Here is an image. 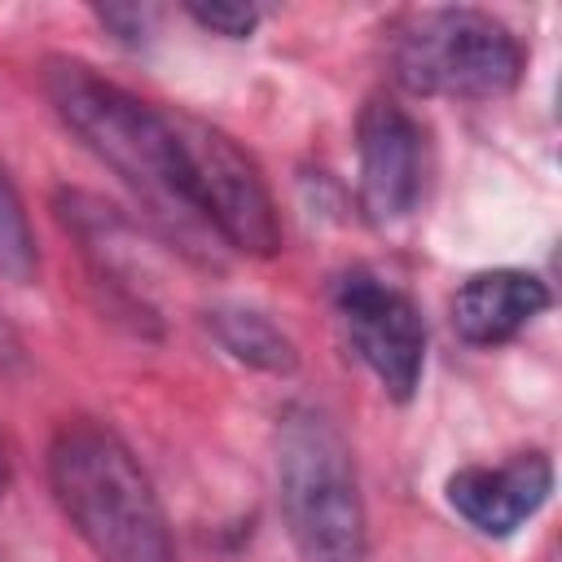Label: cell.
I'll return each instance as SVG.
<instances>
[{
    "label": "cell",
    "instance_id": "8",
    "mask_svg": "<svg viewBox=\"0 0 562 562\" xmlns=\"http://www.w3.org/2000/svg\"><path fill=\"white\" fill-rule=\"evenodd\" d=\"M448 505L483 536H514L553 492L544 452H518L505 465H465L443 483Z\"/></svg>",
    "mask_w": 562,
    "mask_h": 562
},
{
    "label": "cell",
    "instance_id": "15",
    "mask_svg": "<svg viewBox=\"0 0 562 562\" xmlns=\"http://www.w3.org/2000/svg\"><path fill=\"white\" fill-rule=\"evenodd\" d=\"M9 487V452H4V439H0V496Z\"/></svg>",
    "mask_w": 562,
    "mask_h": 562
},
{
    "label": "cell",
    "instance_id": "1",
    "mask_svg": "<svg viewBox=\"0 0 562 562\" xmlns=\"http://www.w3.org/2000/svg\"><path fill=\"white\" fill-rule=\"evenodd\" d=\"M48 487L101 562H171V527L136 452L101 422H66L48 443Z\"/></svg>",
    "mask_w": 562,
    "mask_h": 562
},
{
    "label": "cell",
    "instance_id": "6",
    "mask_svg": "<svg viewBox=\"0 0 562 562\" xmlns=\"http://www.w3.org/2000/svg\"><path fill=\"white\" fill-rule=\"evenodd\" d=\"M338 325L391 400H408L426 369V321L417 303L391 281L356 268L334 281Z\"/></svg>",
    "mask_w": 562,
    "mask_h": 562
},
{
    "label": "cell",
    "instance_id": "14",
    "mask_svg": "<svg viewBox=\"0 0 562 562\" xmlns=\"http://www.w3.org/2000/svg\"><path fill=\"white\" fill-rule=\"evenodd\" d=\"M22 360H26V347H22L18 329H13V325L4 321V312H0V373L22 369Z\"/></svg>",
    "mask_w": 562,
    "mask_h": 562
},
{
    "label": "cell",
    "instance_id": "10",
    "mask_svg": "<svg viewBox=\"0 0 562 562\" xmlns=\"http://www.w3.org/2000/svg\"><path fill=\"white\" fill-rule=\"evenodd\" d=\"M206 329L211 338L246 369H259V373H294L299 369V351L290 342L285 329H277L263 312L255 307H241V303H220L206 312Z\"/></svg>",
    "mask_w": 562,
    "mask_h": 562
},
{
    "label": "cell",
    "instance_id": "5",
    "mask_svg": "<svg viewBox=\"0 0 562 562\" xmlns=\"http://www.w3.org/2000/svg\"><path fill=\"white\" fill-rule=\"evenodd\" d=\"M522 75V48L505 22L479 9H430L395 40V79L422 97H505Z\"/></svg>",
    "mask_w": 562,
    "mask_h": 562
},
{
    "label": "cell",
    "instance_id": "4",
    "mask_svg": "<svg viewBox=\"0 0 562 562\" xmlns=\"http://www.w3.org/2000/svg\"><path fill=\"white\" fill-rule=\"evenodd\" d=\"M171 127L180 145V184L189 215L241 255L255 259L277 255L281 220L250 154L220 127L202 123L198 114L171 110Z\"/></svg>",
    "mask_w": 562,
    "mask_h": 562
},
{
    "label": "cell",
    "instance_id": "3",
    "mask_svg": "<svg viewBox=\"0 0 562 562\" xmlns=\"http://www.w3.org/2000/svg\"><path fill=\"white\" fill-rule=\"evenodd\" d=\"M277 496L299 562H369L356 457L316 404H290L277 422Z\"/></svg>",
    "mask_w": 562,
    "mask_h": 562
},
{
    "label": "cell",
    "instance_id": "9",
    "mask_svg": "<svg viewBox=\"0 0 562 562\" xmlns=\"http://www.w3.org/2000/svg\"><path fill=\"white\" fill-rule=\"evenodd\" d=\"M549 307V285L522 268H492L474 272L452 294V329L470 347L509 342Z\"/></svg>",
    "mask_w": 562,
    "mask_h": 562
},
{
    "label": "cell",
    "instance_id": "11",
    "mask_svg": "<svg viewBox=\"0 0 562 562\" xmlns=\"http://www.w3.org/2000/svg\"><path fill=\"white\" fill-rule=\"evenodd\" d=\"M40 272V250H35V233L26 224L22 198L13 193V184L0 176V277L4 281H31Z\"/></svg>",
    "mask_w": 562,
    "mask_h": 562
},
{
    "label": "cell",
    "instance_id": "13",
    "mask_svg": "<svg viewBox=\"0 0 562 562\" xmlns=\"http://www.w3.org/2000/svg\"><path fill=\"white\" fill-rule=\"evenodd\" d=\"M149 9H140V4H105V9H97V22L105 26V31H114L123 44H140L145 35H149Z\"/></svg>",
    "mask_w": 562,
    "mask_h": 562
},
{
    "label": "cell",
    "instance_id": "7",
    "mask_svg": "<svg viewBox=\"0 0 562 562\" xmlns=\"http://www.w3.org/2000/svg\"><path fill=\"white\" fill-rule=\"evenodd\" d=\"M356 158H360V211L369 224H395L413 215L426 180V145L417 119L391 101H364L356 119Z\"/></svg>",
    "mask_w": 562,
    "mask_h": 562
},
{
    "label": "cell",
    "instance_id": "2",
    "mask_svg": "<svg viewBox=\"0 0 562 562\" xmlns=\"http://www.w3.org/2000/svg\"><path fill=\"white\" fill-rule=\"evenodd\" d=\"M44 92L57 119L92 149L119 180H127L149 206L167 220H189L184 184H180V145L171 127V110H158L127 88L97 75L88 61L48 57L44 61Z\"/></svg>",
    "mask_w": 562,
    "mask_h": 562
},
{
    "label": "cell",
    "instance_id": "12",
    "mask_svg": "<svg viewBox=\"0 0 562 562\" xmlns=\"http://www.w3.org/2000/svg\"><path fill=\"white\" fill-rule=\"evenodd\" d=\"M184 13L198 26H206L215 35H228V40H246L259 26V9L255 4H237V0H211V4L193 0V4H184Z\"/></svg>",
    "mask_w": 562,
    "mask_h": 562
}]
</instances>
